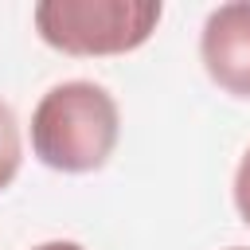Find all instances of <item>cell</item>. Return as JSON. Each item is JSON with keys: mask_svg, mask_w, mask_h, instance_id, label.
Segmentation results:
<instances>
[{"mask_svg": "<svg viewBox=\"0 0 250 250\" xmlns=\"http://www.w3.org/2000/svg\"><path fill=\"white\" fill-rule=\"evenodd\" d=\"M121 137V109L113 94L90 78L51 86L31 113V152L55 172H98Z\"/></svg>", "mask_w": 250, "mask_h": 250, "instance_id": "6da1fadb", "label": "cell"}, {"mask_svg": "<svg viewBox=\"0 0 250 250\" xmlns=\"http://www.w3.org/2000/svg\"><path fill=\"white\" fill-rule=\"evenodd\" d=\"M160 16V0H39L31 12L39 39L78 59L137 51L148 43Z\"/></svg>", "mask_w": 250, "mask_h": 250, "instance_id": "7a4b0ae2", "label": "cell"}, {"mask_svg": "<svg viewBox=\"0 0 250 250\" xmlns=\"http://www.w3.org/2000/svg\"><path fill=\"white\" fill-rule=\"evenodd\" d=\"M199 59L219 90L234 98H250V0L219 4L203 20Z\"/></svg>", "mask_w": 250, "mask_h": 250, "instance_id": "3957f363", "label": "cell"}, {"mask_svg": "<svg viewBox=\"0 0 250 250\" xmlns=\"http://www.w3.org/2000/svg\"><path fill=\"white\" fill-rule=\"evenodd\" d=\"M23 164V137H20V121L12 113V105L0 98V191L20 176Z\"/></svg>", "mask_w": 250, "mask_h": 250, "instance_id": "277c9868", "label": "cell"}, {"mask_svg": "<svg viewBox=\"0 0 250 250\" xmlns=\"http://www.w3.org/2000/svg\"><path fill=\"white\" fill-rule=\"evenodd\" d=\"M234 207H238L242 223L250 227V148L242 152V160L234 168Z\"/></svg>", "mask_w": 250, "mask_h": 250, "instance_id": "5b68a950", "label": "cell"}, {"mask_svg": "<svg viewBox=\"0 0 250 250\" xmlns=\"http://www.w3.org/2000/svg\"><path fill=\"white\" fill-rule=\"evenodd\" d=\"M35 250H86V246H78V242H66V238H55V242H43V246H35Z\"/></svg>", "mask_w": 250, "mask_h": 250, "instance_id": "8992f818", "label": "cell"}, {"mask_svg": "<svg viewBox=\"0 0 250 250\" xmlns=\"http://www.w3.org/2000/svg\"><path fill=\"white\" fill-rule=\"evenodd\" d=\"M227 250H246V246H227Z\"/></svg>", "mask_w": 250, "mask_h": 250, "instance_id": "52a82bcc", "label": "cell"}]
</instances>
